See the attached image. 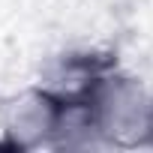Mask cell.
Wrapping results in <instances>:
<instances>
[{
	"mask_svg": "<svg viewBox=\"0 0 153 153\" xmlns=\"http://www.w3.org/2000/svg\"><path fill=\"white\" fill-rule=\"evenodd\" d=\"M90 144L114 150L153 147V90L135 75L108 63L72 93Z\"/></svg>",
	"mask_w": 153,
	"mask_h": 153,
	"instance_id": "1",
	"label": "cell"
},
{
	"mask_svg": "<svg viewBox=\"0 0 153 153\" xmlns=\"http://www.w3.org/2000/svg\"><path fill=\"white\" fill-rule=\"evenodd\" d=\"M78 102L72 96L39 84L12 93L0 105V147L42 150V147H87Z\"/></svg>",
	"mask_w": 153,
	"mask_h": 153,
	"instance_id": "2",
	"label": "cell"
}]
</instances>
